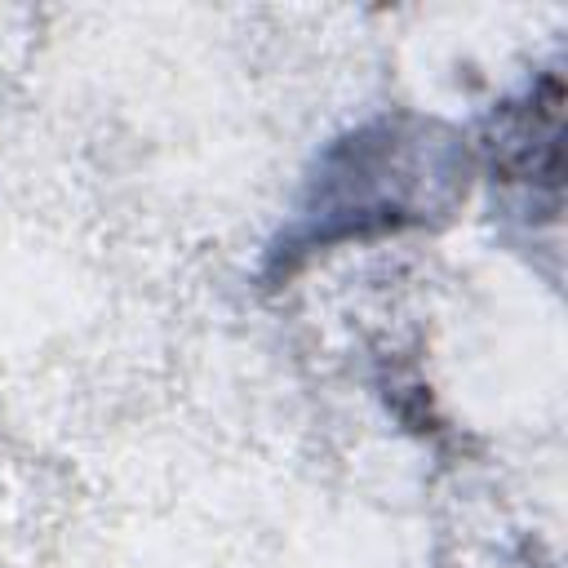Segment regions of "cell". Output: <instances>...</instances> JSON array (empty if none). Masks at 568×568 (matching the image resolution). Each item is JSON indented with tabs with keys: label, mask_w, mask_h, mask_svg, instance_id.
I'll list each match as a JSON object with an SVG mask.
<instances>
[{
	"label": "cell",
	"mask_w": 568,
	"mask_h": 568,
	"mask_svg": "<svg viewBox=\"0 0 568 568\" xmlns=\"http://www.w3.org/2000/svg\"><path fill=\"white\" fill-rule=\"evenodd\" d=\"M497 173L510 182L559 186V84L546 80V98L519 106L497 142Z\"/></svg>",
	"instance_id": "cell-1"
}]
</instances>
